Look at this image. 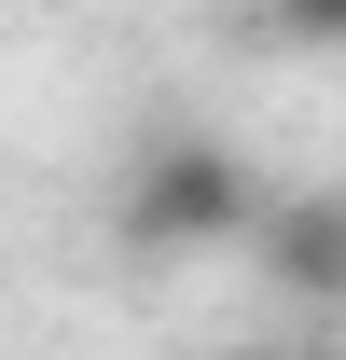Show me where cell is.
<instances>
[{
  "label": "cell",
  "mask_w": 346,
  "mask_h": 360,
  "mask_svg": "<svg viewBox=\"0 0 346 360\" xmlns=\"http://www.w3.org/2000/svg\"><path fill=\"white\" fill-rule=\"evenodd\" d=\"M236 250L277 305H346V194H263Z\"/></svg>",
  "instance_id": "obj_2"
},
{
  "label": "cell",
  "mask_w": 346,
  "mask_h": 360,
  "mask_svg": "<svg viewBox=\"0 0 346 360\" xmlns=\"http://www.w3.org/2000/svg\"><path fill=\"white\" fill-rule=\"evenodd\" d=\"M250 208H263V180L236 167L222 139L180 125V139H153V153L125 167L111 236H125V250H153V264H180V250H236V236H250Z\"/></svg>",
  "instance_id": "obj_1"
},
{
  "label": "cell",
  "mask_w": 346,
  "mask_h": 360,
  "mask_svg": "<svg viewBox=\"0 0 346 360\" xmlns=\"http://www.w3.org/2000/svg\"><path fill=\"white\" fill-rule=\"evenodd\" d=\"M236 360H263V347H236Z\"/></svg>",
  "instance_id": "obj_4"
},
{
  "label": "cell",
  "mask_w": 346,
  "mask_h": 360,
  "mask_svg": "<svg viewBox=\"0 0 346 360\" xmlns=\"http://www.w3.org/2000/svg\"><path fill=\"white\" fill-rule=\"evenodd\" d=\"M263 14H277L291 42H346V0H263Z\"/></svg>",
  "instance_id": "obj_3"
}]
</instances>
